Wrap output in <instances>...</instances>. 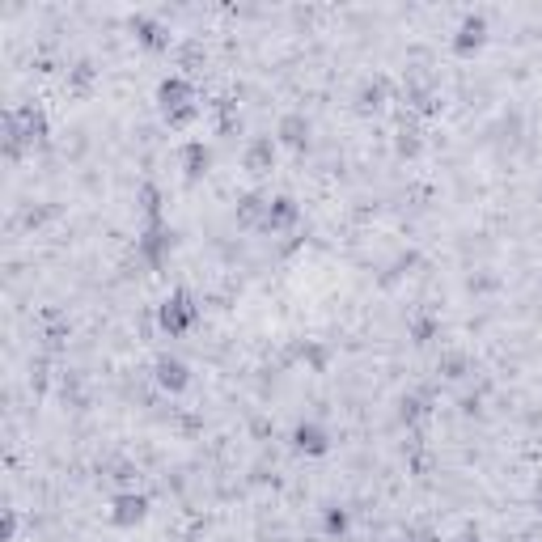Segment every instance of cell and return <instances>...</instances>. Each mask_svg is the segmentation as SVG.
<instances>
[{
  "instance_id": "603a6c76",
  "label": "cell",
  "mask_w": 542,
  "mask_h": 542,
  "mask_svg": "<svg viewBox=\"0 0 542 542\" xmlns=\"http://www.w3.org/2000/svg\"><path fill=\"white\" fill-rule=\"evenodd\" d=\"M390 542H437V530H428V526H407L403 534H394Z\"/></svg>"
},
{
  "instance_id": "e0dca14e",
  "label": "cell",
  "mask_w": 542,
  "mask_h": 542,
  "mask_svg": "<svg viewBox=\"0 0 542 542\" xmlns=\"http://www.w3.org/2000/svg\"><path fill=\"white\" fill-rule=\"evenodd\" d=\"M352 530V513L343 509V504H327V509H322V534L327 538H343Z\"/></svg>"
},
{
  "instance_id": "52a82bcc",
  "label": "cell",
  "mask_w": 542,
  "mask_h": 542,
  "mask_svg": "<svg viewBox=\"0 0 542 542\" xmlns=\"http://www.w3.org/2000/svg\"><path fill=\"white\" fill-rule=\"evenodd\" d=\"M144 517H149V496H144V492H119V496H111L106 521H111L115 530H136V526H144Z\"/></svg>"
},
{
  "instance_id": "ffe728a7",
  "label": "cell",
  "mask_w": 542,
  "mask_h": 542,
  "mask_svg": "<svg viewBox=\"0 0 542 542\" xmlns=\"http://www.w3.org/2000/svg\"><path fill=\"white\" fill-rule=\"evenodd\" d=\"M136 200H140L144 221H166V216H161V187H157V183H144V187L136 191Z\"/></svg>"
},
{
  "instance_id": "7c38bea8",
  "label": "cell",
  "mask_w": 542,
  "mask_h": 542,
  "mask_svg": "<svg viewBox=\"0 0 542 542\" xmlns=\"http://www.w3.org/2000/svg\"><path fill=\"white\" fill-rule=\"evenodd\" d=\"M293 449L297 454H305V458H322V454H331V432L322 428L318 420H301L297 428H293Z\"/></svg>"
},
{
  "instance_id": "277c9868",
  "label": "cell",
  "mask_w": 542,
  "mask_h": 542,
  "mask_svg": "<svg viewBox=\"0 0 542 542\" xmlns=\"http://www.w3.org/2000/svg\"><path fill=\"white\" fill-rule=\"evenodd\" d=\"M136 255L149 263L153 271L166 267L170 255H174V229H170V221H144L140 238H136Z\"/></svg>"
},
{
  "instance_id": "9c48e42d",
  "label": "cell",
  "mask_w": 542,
  "mask_h": 542,
  "mask_svg": "<svg viewBox=\"0 0 542 542\" xmlns=\"http://www.w3.org/2000/svg\"><path fill=\"white\" fill-rule=\"evenodd\" d=\"M276 153H280V144L276 136H255V140H246V149H242V170L250 178H263L276 170Z\"/></svg>"
},
{
  "instance_id": "9a60e30c",
  "label": "cell",
  "mask_w": 542,
  "mask_h": 542,
  "mask_svg": "<svg viewBox=\"0 0 542 542\" xmlns=\"http://www.w3.org/2000/svg\"><path fill=\"white\" fill-rule=\"evenodd\" d=\"M267 200H271V195H263V191H246L242 200H238V208H233V216H238V225L259 233V225H263V212H267Z\"/></svg>"
},
{
  "instance_id": "8992f818",
  "label": "cell",
  "mask_w": 542,
  "mask_h": 542,
  "mask_svg": "<svg viewBox=\"0 0 542 542\" xmlns=\"http://www.w3.org/2000/svg\"><path fill=\"white\" fill-rule=\"evenodd\" d=\"M128 30H132V39L149 51V56H161V51H170V43H174L170 26L161 22V17H149V13H132L128 17Z\"/></svg>"
},
{
  "instance_id": "ac0fdd59",
  "label": "cell",
  "mask_w": 542,
  "mask_h": 542,
  "mask_svg": "<svg viewBox=\"0 0 542 542\" xmlns=\"http://www.w3.org/2000/svg\"><path fill=\"white\" fill-rule=\"evenodd\" d=\"M432 399H428V394L420 390V394H403V399H399V420L403 424H420V420H428V407Z\"/></svg>"
},
{
  "instance_id": "7402d4cb",
  "label": "cell",
  "mask_w": 542,
  "mask_h": 542,
  "mask_svg": "<svg viewBox=\"0 0 542 542\" xmlns=\"http://www.w3.org/2000/svg\"><path fill=\"white\" fill-rule=\"evenodd\" d=\"M72 94H89V85H94V64H89V60H81L77 68H72Z\"/></svg>"
},
{
  "instance_id": "d6986e66",
  "label": "cell",
  "mask_w": 542,
  "mask_h": 542,
  "mask_svg": "<svg viewBox=\"0 0 542 542\" xmlns=\"http://www.w3.org/2000/svg\"><path fill=\"white\" fill-rule=\"evenodd\" d=\"M437 373L445 377V382H462V377L471 373V356H466V352H445L437 360Z\"/></svg>"
},
{
  "instance_id": "7a4b0ae2",
  "label": "cell",
  "mask_w": 542,
  "mask_h": 542,
  "mask_svg": "<svg viewBox=\"0 0 542 542\" xmlns=\"http://www.w3.org/2000/svg\"><path fill=\"white\" fill-rule=\"evenodd\" d=\"M157 111L170 128H191V123L200 119V94H195V85L183 72H174V77L157 85Z\"/></svg>"
},
{
  "instance_id": "8fae6325",
  "label": "cell",
  "mask_w": 542,
  "mask_h": 542,
  "mask_svg": "<svg viewBox=\"0 0 542 542\" xmlns=\"http://www.w3.org/2000/svg\"><path fill=\"white\" fill-rule=\"evenodd\" d=\"M310 136H314V128H310V119H305V115H297V111L280 115V123H276V144H280V149L305 153V149H310Z\"/></svg>"
},
{
  "instance_id": "30bf717a",
  "label": "cell",
  "mask_w": 542,
  "mask_h": 542,
  "mask_svg": "<svg viewBox=\"0 0 542 542\" xmlns=\"http://www.w3.org/2000/svg\"><path fill=\"white\" fill-rule=\"evenodd\" d=\"M297 221H301V204L293 195H271L259 233H288V229H297Z\"/></svg>"
},
{
  "instance_id": "2e32d148",
  "label": "cell",
  "mask_w": 542,
  "mask_h": 542,
  "mask_svg": "<svg viewBox=\"0 0 542 542\" xmlns=\"http://www.w3.org/2000/svg\"><path fill=\"white\" fill-rule=\"evenodd\" d=\"M407 335H411L415 348H428V343L441 335V318L437 314H411L407 318Z\"/></svg>"
},
{
  "instance_id": "44dd1931",
  "label": "cell",
  "mask_w": 542,
  "mask_h": 542,
  "mask_svg": "<svg viewBox=\"0 0 542 542\" xmlns=\"http://www.w3.org/2000/svg\"><path fill=\"white\" fill-rule=\"evenodd\" d=\"M394 149H399V157H415L420 153V128H399V140H394Z\"/></svg>"
},
{
  "instance_id": "cb8c5ba5",
  "label": "cell",
  "mask_w": 542,
  "mask_h": 542,
  "mask_svg": "<svg viewBox=\"0 0 542 542\" xmlns=\"http://www.w3.org/2000/svg\"><path fill=\"white\" fill-rule=\"evenodd\" d=\"M17 538V509H5V526H0V542Z\"/></svg>"
},
{
  "instance_id": "5b68a950",
  "label": "cell",
  "mask_w": 542,
  "mask_h": 542,
  "mask_svg": "<svg viewBox=\"0 0 542 542\" xmlns=\"http://www.w3.org/2000/svg\"><path fill=\"white\" fill-rule=\"evenodd\" d=\"M487 34H492L487 17L483 13H466L462 22H458V30H454V39H449V47H454L458 60H475L479 51L487 47Z\"/></svg>"
},
{
  "instance_id": "ba28073f",
  "label": "cell",
  "mask_w": 542,
  "mask_h": 542,
  "mask_svg": "<svg viewBox=\"0 0 542 542\" xmlns=\"http://www.w3.org/2000/svg\"><path fill=\"white\" fill-rule=\"evenodd\" d=\"M153 382L166 390V394H183V390H191V365H187L183 356L161 352V356L153 360Z\"/></svg>"
},
{
  "instance_id": "3957f363",
  "label": "cell",
  "mask_w": 542,
  "mask_h": 542,
  "mask_svg": "<svg viewBox=\"0 0 542 542\" xmlns=\"http://www.w3.org/2000/svg\"><path fill=\"white\" fill-rule=\"evenodd\" d=\"M157 327L170 339H183L200 327V301H195L187 288H174V293L157 305Z\"/></svg>"
},
{
  "instance_id": "d4e9b609",
  "label": "cell",
  "mask_w": 542,
  "mask_h": 542,
  "mask_svg": "<svg viewBox=\"0 0 542 542\" xmlns=\"http://www.w3.org/2000/svg\"><path fill=\"white\" fill-rule=\"evenodd\" d=\"M454 542H487V538H483V534H479V530H462V534H458V538H454Z\"/></svg>"
},
{
  "instance_id": "5bb4252c",
  "label": "cell",
  "mask_w": 542,
  "mask_h": 542,
  "mask_svg": "<svg viewBox=\"0 0 542 542\" xmlns=\"http://www.w3.org/2000/svg\"><path fill=\"white\" fill-rule=\"evenodd\" d=\"M386 98H390V85L382 77H369V81H360V89H356V111L360 115H377L386 106Z\"/></svg>"
},
{
  "instance_id": "4fadbf2b",
  "label": "cell",
  "mask_w": 542,
  "mask_h": 542,
  "mask_svg": "<svg viewBox=\"0 0 542 542\" xmlns=\"http://www.w3.org/2000/svg\"><path fill=\"white\" fill-rule=\"evenodd\" d=\"M178 166H183L187 183H200V178L212 170V149H208L204 140H187L183 153H178Z\"/></svg>"
},
{
  "instance_id": "6da1fadb",
  "label": "cell",
  "mask_w": 542,
  "mask_h": 542,
  "mask_svg": "<svg viewBox=\"0 0 542 542\" xmlns=\"http://www.w3.org/2000/svg\"><path fill=\"white\" fill-rule=\"evenodd\" d=\"M0 132H5V157L9 161H22L26 153H34L51 136V123H47L43 106L22 102V106H9V111H5V119H0Z\"/></svg>"
}]
</instances>
